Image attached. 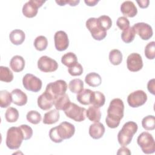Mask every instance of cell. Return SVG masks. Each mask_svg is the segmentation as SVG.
<instances>
[{"label":"cell","mask_w":155,"mask_h":155,"mask_svg":"<svg viewBox=\"0 0 155 155\" xmlns=\"http://www.w3.org/2000/svg\"><path fill=\"white\" fill-rule=\"evenodd\" d=\"M22 84L24 88L32 92H38L42 88V81L32 74H26L22 79Z\"/></svg>","instance_id":"cell-8"},{"label":"cell","mask_w":155,"mask_h":155,"mask_svg":"<svg viewBox=\"0 0 155 155\" xmlns=\"http://www.w3.org/2000/svg\"><path fill=\"white\" fill-rule=\"evenodd\" d=\"M67 87L66 82L59 79L48 84L45 91L48 93L54 100L57 97L64 94L67 90Z\"/></svg>","instance_id":"cell-7"},{"label":"cell","mask_w":155,"mask_h":155,"mask_svg":"<svg viewBox=\"0 0 155 155\" xmlns=\"http://www.w3.org/2000/svg\"><path fill=\"white\" fill-rule=\"evenodd\" d=\"M19 127L21 128L23 135H24V140H28L30 139L32 135H33V130L32 128L25 124L24 125H21L19 126Z\"/></svg>","instance_id":"cell-42"},{"label":"cell","mask_w":155,"mask_h":155,"mask_svg":"<svg viewBox=\"0 0 155 155\" xmlns=\"http://www.w3.org/2000/svg\"><path fill=\"white\" fill-rule=\"evenodd\" d=\"M61 62L68 68L78 62V58L74 53L68 52L62 56Z\"/></svg>","instance_id":"cell-28"},{"label":"cell","mask_w":155,"mask_h":155,"mask_svg":"<svg viewBox=\"0 0 155 155\" xmlns=\"http://www.w3.org/2000/svg\"><path fill=\"white\" fill-rule=\"evenodd\" d=\"M147 101V95L145 91L138 90L131 93L127 97V102L130 107L137 108L143 105Z\"/></svg>","instance_id":"cell-9"},{"label":"cell","mask_w":155,"mask_h":155,"mask_svg":"<svg viewBox=\"0 0 155 155\" xmlns=\"http://www.w3.org/2000/svg\"><path fill=\"white\" fill-rule=\"evenodd\" d=\"M80 1H65V0H61V1H56V2L60 6H64L67 4H68L70 6H76L79 3Z\"/></svg>","instance_id":"cell-43"},{"label":"cell","mask_w":155,"mask_h":155,"mask_svg":"<svg viewBox=\"0 0 155 155\" xmlns=\"http://www.w3.org/2000/svg\"><path fill=\"white\" fill-rule=\"evenodd\" d=\"M124 104L122 99L114 98L111 100L107 109V115L105 118L107 125L111 128H117L124 117Z\"/></svg>","instance_id":"cell-1"},{"label":"cell","mask_w":155,"mask_h":155,"mask_svg":"<svg viewBox=\"0 0 155 155\" xmlns=\"http://www.w3.org/2000/svg\"><path fill=\"white\" fill-rule=\"evenodd\" d=\"M9 38L13 44L19 45L22 44L24 41L25 35L22 30L19 29H15L10 32L9 35Z\"/></svg>","instance_id":"cell-21"},{"label":"cell","mask_w":155,"mask_h":155,"mask_svg":"<svg viewBox=\"0 0 155 155\" xmlns=\"http://www.w3.org/2000/svg\"><path fill=\"white\" fill-rule=\"evenodd\" d=\"M131 153L129 148L126 147L125 146H122L117 151V154H131Z\"/></svg>","instance_id":"cell-45"},{"label":"cell","mask_w":155,"mask_h":155,"mask_svg":"<svg viewBox=\"0 0 155 155\" xmlns=\"http://www.w3.org/2000/svg\"><path fill=\"white\" fill-rule=\"evenodd\" d=\"M86 27L90 31L93 38L97 41L104 39L107 36V31L103 29L99 25L97 18H90L85 23Z\"/></svg>","instance_id":"cell-5"},{"label":"cell","mask_w":155,"mask_h":155,"mask_svg":"<svg viewBox=\"0 0 155 155\" xmlns=\"http://www.w3.org/2000/svg\"><path fill=\"white\" fill-rule=\"evenodd\" d=\"M142 127L146 130H153L155 128V118L153 115H148L142 120Z\"/></svg>","instance_id":"cell-35"},{"label":"cell","mask_w":155,"mask_h":155,"mask_svg":"<svg viewBox=\"0 0 155 155\" xmlns=\"http://www.w3.org/2000/svg\"><path fill=\"white\" fill-rule=\"evenodd\" d=\"M12 102L18 106H23L27 102V96L21 90L16 88L12 93Z\"/></svg>","instance_id":"cell-18"},{"label":"cell","mask_w":155,"mask_h":155,"mask_svg":"<svg viewBox=\"0 0 155 155\" xmlns=\"http://www.w3.org/2000/svg\"><path fill=\"white\" fill-rule=\"evenodd\" d=\"M84 2L88 6H94L95 5H96L98 2L99 1L98 0H85Z\"/></svg>","instance_id":"cell-47"},{"label":"cell","mask_w":155,"mask_h":155,"mask_svg":"<svg viewBox=\"0 0 155 155\" xmlns=\"http://www.w3.org/2000/svg\"><path fill=\"white\" fill-rule=\"evenodd\" d=\"M136 34L143 40H148L153 36L152 27L148 24L145 22H138L132 27Z\"/></svg>","instance_id":"cell-13"},{"label":"cell","mask_w":155,"mask_h":155,"mask_svg":"<svg viewBox=\"0 0 155 155\" xmlns=\"http://www.w3.org/2000/svg\"><path fill=\"white\" fill-rule=\"evenodd\" d=\"M86 116L91 122H99L101 117V113L99 108L93 105L90 106L86 111Z\"/></svg>","instance_id":"cell-24"},{"label":"cell","mask_w":155,"mask_h":155,"mask_svg":"<svg viewBox=\"0 0 155 155\" xmlns=\"http://www.w3.org/2000/svg\"><path fill=\"white\" fill-rule=\"evenodd\" d=\"M109 60L114 65H119L122 61V54L117 49H113L110 51Z\"/></svg>","instance_id":"cell-32"},{"label":"cell","mask_w":155,"mask_h":155,"mask_svg":"<svg viewBox=\"0 0 155 155\" xmlns=\"http://www.w3.org/2000/svg\"><path fill=\"white\" fill-rule=\"evenodd\" d=\"M38 67L44 73L53 72L58 69V64L54 59L47 56H42L38 61Z\"/></svg>","instance_id":"cell-12"},{"label":"cell","mask_w":155,"mask_h":155,"mask_svg":"<svg viewBox=\"0 0 155 155\" xmlns=\"http://www.w3.org/2000/svg\"><path fill=\"white\" fill-rule=\"evenodd\" d=\"M54 128L59 139L62 141L64 139L71 138L75 133L74 126L72 124L65 121L61 122Z\"/></svg>","instance_id":"cell-10"},{"label":"cell","mask_w":155,"mask_h":155,"mask_svg":"<svg viewBox=\"0 0 155 155\" xmlns=\"http://www.w3.org/2000/svg\"><path fill=\"white\" fill-rule=\"evenodd\" d=\"M5 118L8 122H15L19 118L18 110L13 107H9L5 111Z\"/></svg>","instance_id":"cell-34"},{"label":"cell","mask_w":155,"mask_h":155,"mask_svg":"<svg viewBox=\"0 0 155 155\" xmlns=\"http://www.w3.org/2000/svg\"><path fill=\"white\" fill-rule=\"evenodd\" d=\"M38 105L43 110L50 109L54 105V98L47 91H44L38 97Z\"/></svg>","instance_id":"cell-16"},{"label":"cell","mask_w":155,"mask_h":155,"mask_svg":"<svg viewBox=\"0 0 155 155\" xmlns=\"http://www.w3.org/2000/svg\"><path fill=\"white\" fill-rule=\"evenodd\" d=\"M136 2L138 4L139 6L142 8H147L150 3L149 0H140V1H137Z\"/></svg>","instance_id":"cell-46"},{"label":"cell","mask_w":155,"mask_h":155,"mask_svg":"<svg viewBox=\"0 0 155 155\" xmlns=\"http://www.w3.org/2000/svg\"><path fill=\"white\" fill-rule=\"evenodd\" d=\"M154 82H155V79H152L150 80L147 84L148 90L150 91V93H151L153 95L154 94V87H155Z\"/></svg>","instance_id":"cell-44"},{"label":"cell","mask_w":155,"mask_h":155,"mask_svg":"<svg viewBox=\"0 0 155 155\" xmlns=\"http://www.w3.org/2000/svg\"><path fill=\"white\" fill-rule=\"evenodd\" d=\"M48 45V41L46 37L44 36H39L36 38L34 41V46L38 51L45 50Z\"/></svg>","instance_id":"cell-36"},{"label":"cell","mask_w":155,"mask_h":155,"mask_svg":"<svg viewBox=\"0 0 155 155\" xmlns=\"http://www.w3.org/2000/svg\"><path fill=\"white\" fill-rule=\"evenodd\" d=\"M54 46L58 51H62L65 50L69 45V40L67 34L62 30L58 31L54 36Z\"/></svg>","instance_id":"cell-15"},{"label":"cell","mask_w":155,"mask_h":155,"mask_svg":"<svg viewBox=\"0 0 155 155\" xmlns=\"http://www.w3.org/2000/svg\"><path fill=\"white\" fill-rule=\"evenodd\" d=\"M105 97L102 93L98 91H92L90 99V104L100 108L105 104Z\"/></svg>","instance_id":"cell-26"},{"label":"cell","mask_w":155,"mask_h":155,"mask_svg":"<svg viewBox=\"0 0 155 155\" xmlns=\"http://www.w3.org/2000/svg\"><path fill=\"white\" fill-rule=\"evenodd\" d=\"M117 26L122 30H124L130 27V21L125 16H120L116 21Z\"/></svg>","instance_id":"cell-41"},{"label":"cell","mask_w":155,"mask_h":155,"mask_svg":"<svg viewBox=\"0 0 155 155\" xmlns=\"http://www.w3.org/2000/svg\"><path fill=\"white\" fill-rule=\"evenodd\" d=\"M127 68L132 72L140 70L143 67V61L141 56L137 53H133L128 55L127 59Z\"/></svg>","instance_id":"cell-14"},{"label":"cell","mask_w":155,"mask_h":155,"mask_svg":"<svg viewBox=\"0 0 155 155\" xmlns=\"http://www.w3.org/2000/svg\"><path fill=\"white\" fill-rule=\"evenodd\" d=\"M26 118L29 122L36 125L41 122L42 117L41 114L37 111L31 110L27 113Z\"/></svg>","instance_id":"cell-37"},{"label":"cell","mask_w":155,"mask_h":155,"mask_svg":"<svg viewBox=\"0 0 155 155\" xmlns=\"http://www.w3.org/2000/svg\"><path fill=\"white\" fill-rule=\"evenodd\" d=\"M92 90L90 89H83L81 91L78 93L76 99L78 101L84 105L90 104L91 96L92 93Z\"/></svg>","instance_id":"cell-27"},{"label":"cell","mask_w":155,"mask_h":155,"mask_svg":"<svg viewBox=\"0 0 155 155\" xmlns=\"http://www.w3.org/2000/svg\"><path fill=\"white\" fill-rule=\"evenodd\" d=\"M87 110L74 103H70L68 107L64 110L67 117L76 122L84 121L86 118Z\"/></svg>","instance_id":"cell-6"},{"label":"cell","mask_w":155,"mask_h":155,"mask_svg":"<svg viewBox=\"0 0 155 155\" xmlns=\"http://www.w3.org/2000/svg\"><path fill=\"white\" fill-rule=\"evenodd\" d=\"M59 112L56 109L51 110L45 113L43 119V123L44 124L51 125L56 123L59 119Z\"/></svg>","instance_id":"cell-23"},{"label":"cell","mask_w":155,"mask_h":155,"mask_svg":"<svg viewBox=\"0 0 155 155\" xmlns=\"http://www.w3.org/2000/svg\"><path fill=\"white\" fill-rule=\"evenodd\" d=\"M68 71L69 74L73 76H80L83 73V68L79 63L76 62L72 66L68 67Z\"/></svg>","instance_id":"cell-40"},{"label":"cell","mask_w":155,"mask_h":155,"mask_svg":"<svg viewBox=\"0 0 155 155\" xmlns=\"http://www.w3.org/2000/svg\"><path fill=\"white\" fill-rule=\"evenodd\" d=\"M98 22L100 26L105 30H108L110 28L112 25V21L107 15H102L97 18Z\"/></svg>","instance_id":"cell-38"},{"label":"cell","mask_w":155,"mask_h":155,"mask_svg":"<svg viewBox=\"0 0 155 155\" xmlns=\"http://www.w3.org/2000/svg\"><path fill=\"white\" fill-rule=\"evenodd\" d=\"M105 127L104 125L98 122L90 125L89 127V134L94 139L101 138L105 133Z\"/></svg>","instance_id":"cell-19"},{"label":"cell","mask_w":155,"mask_h":155,"mask_svg":"<svg viewBox=\"0 0 155 155\" xmlns=\"http://www.w3.org/2000/svg\"><path fill=\"white\" fill-rule=\"evenodd\" d=\"M68 88L73 93H79L84 89V82L80 79H74L68 84Z\"/></svg>","instance_id":"cell-31"},{"label":"cell","mask_w":155,"mask_h":155,"mask_svg":"<svg viewBox=\"0 0 155 155\" xmlns=\"http://www.w3.org/2000/svg\"><path fill=\"white\" fill-rule=\"evenodd\" d=\"M135 31L132 27H129L127 29L123 30L121 33V39L125 43L131 42L135 38Z\"/></svg>","instance_id":"cell-33"},{"label":"cell","mask_w":155,"mask_h":155,"mask_svg":"<svg viewBox=\"0 0 155 155\" xmlns=\"http://www.w3.org/2000/svg\"><path fill=\"white\" fill-rule=\"evenodd\" d=\"M12 102V94L7 90L0 91V106L1 108H7Z\"/></svg>","instance_id":"cell-29"},{"label":"cell","mask_w":155,"mask_h":155,"mask_svg":"<svg viewBox=\"0 0 155 155\" xmlns=\"http://www.w3.org/2000/svg\"><path fill=\"white\" fill-rule=\"evenodd\" d=\"M120 11L124 16L130 18L134 17L137 13V7L131 1L123 2L120 5Z\"/></svg>","instance_id":"cell-17"},{"label":"cell","mask_w":155,"mask_h":155,"mask_svg":"<svg viewBox=\"0 0 155 155\" xmlns=\"http://www.w3.org/2000/svg\"><path fill=\"white\" fill-rule=\"evenodd\" d=\"M85 82L90 87H96L101 84L102 78L97 73L91 72L86 75L85 78Z\"/></svg>","instance_id":"cell-25"},{"label":"cell","mask_w":155,"mask_h":155,"mask_svg":"<svg viewBox=\"0 0 155 155\" xmlns=\"http://www.w3.org/2000/svg\"><path fill=\"white\" fill-rule=\"evenodd\" d=\"M45 1L41 0H30L24 4L22 7V13L27 18H33L36 16L38 8L41 7Z\"/></svg>","instance_id":"cell-11"},{"label":"cell","mask_w":155,"mask_h":155,"mask_svg":"<svg viewBox=\"0 0 155 155\" xmlns=\"http://www.w3.org/2000/svg\"><path fill=\"white\" fill-rule=\"evenodd\" d=\"M137 143L145 154H152L155 151V142L153 136L148 132L144 131L140 134L137 139Z\"/></svg>","instance_id":"cell-4"},{"label":"cell","mask_w":155,"mask_h":155,"mask_svg":"<svg viewBox=\"0 0 155 155\" xmlns=\"http://www.w3.org/2000/svg\"><path fill=\"white\" fill-rule=\"evenodd\" d=\"M155 42L151 41L145 47V55L148 59H154L155 58Z\"/></svg>","instance_id":"cell-39"},{"label":"cell","mask_w":155,"mask_h":155,"mask_svg":"<svg viewBox=\"0 0 155 155\" xmlns=\"http://www.w3.org/2000/svg\"><path fill=\"white\" fill-rule=\"evenodd\" d=\"M10 67L15 72L22 71L25 67V60L22 56L15 55L10 61Z\"/></svg>","instance_id":"cell-20"},{"label":"cell","mask_w":155,"mask_h":155,"mask_svg":"<svg viewBox=\"0 0 155 155\" xmlns=\"http://www.w3.org/2000/svg\"><path fill=\"white\" fill-rule=\"evenodd\" d=\"M71 103L68 94L65 93L57 97L54 100V105L56 110L64 111Z\"/></svg>","instance_id":"cell-22"},{"label":"cell","mask_w":155,"mask_h":155,"mask_svg":"<svg viewBox=\"0 0 155 155\" xmlns=\"http://www.w3.org/2000/svg\"><path fill=\"white\" fill-rule=\"evenodd\" d=\"M24 139V135L19 127H12L8 129L5 143L10 150L18 149Z\"/></svg>","instance_id":"cell-3"},{"label":"cell","mask_w":155,"mask_h":155,"mask_svg":"<svg viewBox=\"0 0 155 155\" xmlns=\"http://www.w3.org/2000/svg\"><path fill=\"white\" fill-rule=\"evenodd\" d=\"M137 125L133 121H128L124 124L117 134V140L122 146H127L130 143L132 138L137 131Z\"/></svg>","instance_id":"cell-2"},{"label":"cell","mask_w":155,"mask_h":155,"mask_svg":"<svg viewBox=\"0 0 155 155\" xmlns=\"http://www.w3.org/2000/svg\"><path fill=\"white\" fill-rule=\"evenodd\" d=\"M13 79V74L7 67H0V80L5 82H10Z\"/></svg>","instance_id":"cell-30"}]
</instances>
